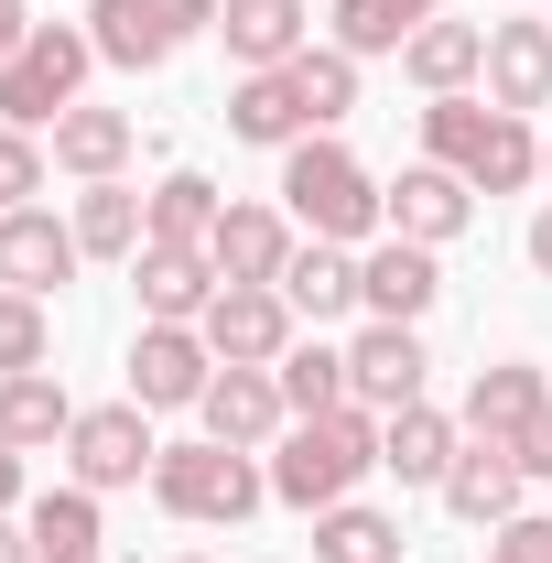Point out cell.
<instances>
[{"label": "cell", "mask_w": 552, "mask_h": 563, "mask_svg": "<svg viewBox=\"0 0 552 563\" xmlns=\"http://www.w3.org/2000/svg\"><path fill=\"white\" fill-rule=\"evenodd\" d=\"M401 76H412L422 98H466L487 76V22H422L412 44H401Z\"/></svg>", "instance_id": "25"}, {"label": "cell", "mask_w": 552, "mask_h": 563, "mask_svg": "<svg viewBox=\"0 0 552 563\" xmlns=\"http://www.w3.org/2000/svg\"><path fill=\"white\" fill-rule=\"evenodd\" d=\"M281 303H292L303 325H336V314H357V250H336V239H303V250L281 261Z\"/></svg>", "instance_id": "26"}, {"label": "cell", "mask_w": 552, "mask_h": 563, "mask_svg": "<svg viewBox=\"0 0 552 563\" xmlns=\"http://www.w3.org/2000/svg\"><path fill=\"white\" fill-rule=\"evenodd\" d=\"M272 379H281V401H292V422L303 412H346V347H325V336H292Z\"/></svg>", "instance_id": "32"}, {"label": "cell", "mask_w": 552, "mask_h": 563, "mask_svg": "<svg viewBox=\"0 0 552 563\" xmlns=\"http://www.w3.org/2000/svg\"><path fill=\"white\" fill-rule=\"evenodd\" d=\"M520 261H531V282H552V196H542V217H531V239H520Z\"/></svg>", "instance_id": "38"}, {"label": "cell", "mask_w": 552, "mask_h": 563, "mask_svg": "<svg viewBox=\"0 0 552 563\" xmlns=\"http://www.w3.org/2000/svg\"><path fill=\"white\" fill-rule=\"evenodd\" d=\"M196 336L217 347V368H281V347L303 336V314L281 303V282H217V303L196 314Z\"/></svg>", "instance_id": "8"}, {"label": "cell", "mask_w": 552, "mask_h": 563, "mask_svg": "<svg viewBox=\"0 0 552 563\" xmlns=\"http://www.w3.org/2000/svg\"><path fill=\"white\" fill-rule=\"evenodd\" d=\"M131 292H141V325H196V314L217 303V261H207V250H163V239H141Z\"/></svg>", "instance_id": "20"}, {"label": "cell", "mask_w": 552, "mask_h": 563, "mask_svg": "<svg viewBox=\"0 0 552 563\" xmlns=\"http://www.w3.org/2000/svg\"><path fill=\"white\" fill-rule=\"evenodd\" d=\"M422 22H444V0H325V44H346L357 66L368 55H401Z\"/></svg>", "instance_id": "27"}, {"label": "cell", "mask_w": 552, "mask_h": 563, "mask_svg": "<svg viewBox=\"0 0 552 563\" xmlns=\"http://www.w3.org/2000/svg\"><path fill=\"white\" fill-rule=\"evenodd\" d=\"M66 228H76V250L87 261H141V239H152V207H141V185H76V207H66Z\"/></svg>", "instance_id": "24"}, {"label": "cell", "mask_w": 552, "mask_h": 563, "mask_svg": "<svg viewBox=\"0 0 552 563\" xmlns=\"http://www.w3.org/2000/svg\"><path fill=\"white\" fill-rule=\"evenodd\" d=\"M368 477H379V412H357V401H346V412H303L272 444V498L303 509V520L336 509V498H357Z\"/></svg>", "instance_id": "3"}, {"label": "cell", "mask_w": 552, "mask_h": 563, "mask_svg": "<svg viewBox=\"0 0 552 563\" xmlns=\"http://www.w3.org/2000/svg\"><path fill=\"white\" fill-rule=\"evenodd\" d=\"M87 76H98L87 22H33V44L0 66V120H11V131H55L76 98H87Z\"/></svg>", "instance_id": "5"}, {"label": "cell", "mask_w": 552, "mask_h": 563, "mask_svg": "<svg viewBox=\"0 0 552 563\" xmlns=\"http://www.w3.org/2000/svg\"><path fill=\"white\" fill-rule=\"evenodd\" d=\"M433 498H444V509H455L466 531H498V520H520V498H531V477H520V455H509V444H487V433H466Z\"/></svg>", "instance_id": "16"}, {"label": "cell", "mask_w": 552, "mask_h": 563, "mask_svg": "<svg viewBox=\"0 0 552 563\" xmlns=\"http://www.w3.org/2000/svg\"><path fill=\"white\" fill-rule=\"evenodd\" d=\"M217 44L239 76H272L314 44V0H217Z\"/></svg>", "instance_id": "17"}, {"label": "cell", "mask_w": 552, "mask_h": 563, "mask_svg": "<svg viewBox=\"0 0 552 563\" xmlns=\"http://www.w3.org/2000/svg\"><path fill=\"white\" fill-rule=\"evenodd\" d=\"M542 412H552V379L531 368V357H487L477 379H466V401H455V422L487 433V444H520Z\"/></svg>", "instance_id": "19"}, {"label": "cell", "mask_w": 552, "mask_h": 563, "mask_svg": "<svg viewBox=\"0 0 552 563\" xmlns=\"http://www.w3.org/2000/svg\"><path fill=\"white\" fill-rule=\"evenodd\" d=\"M33 498V466H22V444H0V509H22Z\"/></svg>", "instance_id": "39"}, {"label": "cell", "mask_w": 552, "mask_h": 563, "mask_svg": "<svg viewBox=\"0 0 552 563\" xmlns=\"http://www.w3.org/2000/svg\"><path fill=\"white\" fill-rule=\"evenodd\" d=\"M141 207H152V239H163V250H207L217 217H228V196H217L207 174H185V163H174V174H163Z\"/></svg>", "instance_id": "30"}, {"label": "cell", "mask_w": 552, "mask_h": 563, "mask_svg": "<svg viewBox=\"0 0 552 563\" xmlns=\"http://www.w3.org/2000/svg\"><path fill=\"white\" fill-rule=\"evenodd\" d=\"M228 141H250V152H292V141H314V109L292 98V76H239L228 87Z\"/></svg>", "instance_id": "23"}, {"label": "cell", "mask_w": 552, "mask_h": 563, "mask_svg": "<svg viewBox=\"0 0 552 563\" xmlns=\"http://www.w3.org/2000/svg\"><path fill=\"white\" fill-rule=\"evenodd\" d=\"M22 368H55V314H44V292H0V379H22Z\"/></svg>", "instance_id": "34"}, {"label": "cell", "mask_w": 552, "mask_h": 563, "mask_svg": "<svg viewBox=\"0 0 552 563\" xmlns=\"http://www.w3.org/2000/svg\"><path fill=\"white\" fill-rule=\"evenodd\" d=\"M542 185H552V141H542Z\"/></svg>", "instance_id": "42"}, {"label": "cell", "mask_w": 552, "mask_h": 563, "mask_svg": "<svg viewBox=\"0 0 552 563\" xmlns=\"http://www.w3.org/2000/svg\"><path fill=\"white\" fill-rule=\"evenodd\" d=\"M174 563H207V553H174Z\"/></svg>", "instance_id": "43"}, {"label": "cell", "mask_w": 552, "mask_h": 563, "mask_svg": "<svg viewBox=\"0 0 552 563\" xmlns=\"http://www.w3.org/2000/svg\"><path fill=\"white\" fill-rule=\"evenodd\" d=\"M292 250H303V228L281 217V196H228V217H217V239H207L217 282H281Z\"/></svg>", "instance_id": "15"}, {"label": "cell", "mask_w": 552, "mask_h": 563, "mask_svg": "<svg viewBox=\"0 0 552 563\" xmlns=\"http://www.w3.org/2000/svg\"><path fill=\"white\" fill-rule=\"evenodd\" d=\"M152 509H163V520H196V531H239L250 509H272V466L239 455V444L185 433V444H163V466H152Z\"/></svg>", "instance_id": "4"}, {"label": "cell", "mask_w": 552, "mask_h": 563, "mask_svg": "<svg viewBox=\"0 0 552 563\" xmlns=\"http://www.w3.org/2000/svg\"><path fill=\"white\" fill-rule=\"evenodd\" d=\"M422 152L444 163V174H466L477 196H520V185H542V131L520 120V109H498V98H422Z\"/></svg>", "instance_id": "2"}, {"label": "cell", "mask_w": 552, "mask_h": 563, "mask_svg": "<svg viewBox=\"0 0 552 563\" xmlns=\"http://www.w3.org/2000/svg\"><path fill=\"white\" fill-rule=\"evenodd\" d=\"M379 207H390V239H412V250H455V239L477 228V185L444 174V163L422 152V163H401V174L379 185Z\"/></svg>", "instance_id": "10"}, {"label": "cell", "mask_w": 552, "mask_h": 563, "mask_svg": "<svg viewBox=\"0 0 552 563\" xmlns=\"http://www.w3.org/2000/svg\"><path fill=\"white\" fill-rule=\"evenodd\" d=\"M281 217L303 228V239H336V250H368V239H390V207H379V174L346 152L336 131H314V141H292L281 152Z\"/></svg>", "instance_id": "1"}, {"label": "cell", "mask_w": 552, "mask_h": 563, "mask_svg": "<svg viewBox=\"0 0 552 563\" xmlns=\"http://www.w3.org/2000/svg\"><path fill=\"white\" fill-rule=\"evenodd\" d=\"M22 44H33V0H0V66H11Z\"/></svg>", "instance_id": "37"}, {"label": "cell", "mask_w": 552, "mask_h": 563, "mask_svg": "<svg viewBox=\"0 0 552 563\" xmlns=\"http://www.w3.org/2000/svg\"><path fill=\"white\" fill-rule=\"evenodd\" d=\"M0 563H44V553H33V520H22V509H0Z\"/></svg>", "instance_id": "40"}, {"label": "cell", "mask_w": 552, "mask_h": 563, "mask_svg": "<svg viewBox=\"0 0 552 563\" xmlns=\"http://www.w3.org/2000/svg\"><path fill=\"white\" fill-rule=\"evenodd\" d=\"M22 520H33V553L55 563V553H109V520H98V488H33L22 498Z\"/></svg>", "instance_id": "29"}, {"label": "cell", "mask_w": 552, "mask_h": 563, "mask_svg": "<svg viewBox=\"0 0 552 563\" xmlns=\"http://www.w3.org/2000/svg\"><path fill=\"white\" fill-rule=\"evenodd\" d=\"M196 433L207 444H239V455H272L281 433H292V401H281L272 368H217L207 401H196Z\"/></svg>", "instance_id": "12"}, {"label": "cell", "mask_w": 552, "mask_h": 563, "mask_svg": "<svg viewBox=\"0 0 552 563\" xmlns=\"http://www.w3.org/2000/svg\"><path fill=\"white\" fill-rule=\"evenodd\" d=\"M207 379H217V347L196 325H141L131 336V401L141 412H196Z\"/></svg>", "instance_id": "13"}, {"label": "cell", "mask_w": 552, "mask_h": 563, "mask_svg": "<svg viewBox=\"0 0 552 563\" xmlns=\"http://www.w3.org/2000/svg\"><path fill=\"white\" fill-rule=\"evenodd\" d=\"M76 433V401L55 368H22V379H0V444H22V455H44V444H66Z\"/></svg>", "instance_id": "28"}, {"label": "cell", "mask_w": 552, "mask_h": 563, "mask_svg": "<svg viewBox=\"0 0 552 563\" xmlns=\"http://www.w3.org/2000/svg\"><path fill=\"white\" fill-rule=\"evenodd\" d=\"M314 563H401V520L368 498H336V509H314Z\"/></svg>", "instance_id": "31"}, {"label": "cell", "mask_w": 552, "mask_h": 563, "mask_svg": "<svg viewBox=\"0 0 552 563\" xmlns=\"http://www.w3.org/2000/svg\"><path fill=\"white\" fill-rule=\"evenodd\" d=\"M152 466H163V433H152V412H141L131 390L76 412V433H66V477L76 488L120 498V488H152Z\"/></svg>", "instance_id": "7"}, {"label": "cell", "mask_w": 552, "mask_h": 563, "mask_svg": "<svg viewBox=\"0 0 552 563\" xmlns=\"http://www.w3.org/2000/svg\"><path fill=\"white\" fill-rule=\"evenodd\" d=\"M433 303H444V250H412V239L357 250V314L368 325H422Z\"/></svg>", "instance_id": "11"}, {"label": "cell", "mask_w": 552, "mask_h": 563, "mask_svg": "<svg viewBox=\"0 0 552 563\" xmlns=\"http://www.w3.org/2000/svg\"><path fill=\"white\" fill-rule=\"evenodd\" d=\"M141 152V120L131 109H98V98H76L66 120H55V174H76V185H109V174H131Z\"/></svg>", "instance_id": "22"}, {"label": "cell", "mask_w": 552, "mask_h": 563, "mask_svg": "<svg viewBox=\"0 0 552 563\" xmlns=\"http://www.w3.org/2000/svg\"><path fill=\"white\" fill-rule=\"evenodd\" d=\"M281 76H292V98L314 109V131H336L346 109H357V55H346V44H303Z\"/></svg>", "instance_id": "33"}, {"label": "cell", "mask_w": 552, "mask_h": 563, "mask_svg": "<svg viewBox=\"0 0 552 563\" xmlns=\"http://www.w3.org/2000/svg\"><path fill=\"white\" fill-rule=\"evenodd\" d=\"M455 444H466V422L444 412V401H412V412L379 422V477H401V488H444Z\"/></svg>", "instance_id": "21"}, {"label": "cell", "mask_w": 552, "mask_h": 563, "mask_svg": "<svg viewBox=\"0 0 552 563\" xmlns=\"http://www.w3.org/2000/svg\"><path fill=\"white\" fill-rule=\"evenodd\" d=\"M76 272H87V250L55 207H0V292H66Z\"/></svg>", "instance_id": "14"}, {"label": "cell", "mask_w": 552, "mask_h": 563, "mask_svg": "<svg viewBox=\"0 0 552 563\" xmlns=\"http://www.w3.org/2000/svg\"><path fill=\"white\" fill-rule=\"evenodd\" d=\"M55 563H109V553H55Z\"/></svg>", "instance_id": "41"}, {"label": "cell", "mask_w": 552, "mask_h": 563, "mask_svg": "<svg viewBox=\"0 0 552 563\" xmlns=\"http://www.w3.org/2000/svg\"><path fill=\"white\" fill-rule=\"evenodd\" d=\"M422 379H433L422 325H357V336H346V401H357V412H379V422L412 412V401H433Z\"/></svg>", "instance_id": "9"}, {"label": "cell", "mask_w": 552, "mask_h": 563, "mask_svg": "<svg viewBox=\"0 0 552 563\" xmlns=\"http://www.w3.org/2000/svg\"><path fill=\"white\" fill-rule=\"evenodd\" d=\"M196 33H217V0H87V44L120 76H163Z\"/></svg>", "instance_id": "6"}, {"label": "cell", "mask_w": 552, "mask_h": 563, "mask_svg": "<svg viewBox=\"0 0 552 563\" xmlns=\"http://www.w3.org/2000/svg\"><path fill=\"white\" fill-rule=\"evenodd\" d=\"M498 109H552V22L542 11H509V22H487V76H477Z\"/></svg>", "instance_id": "18"}, {"label": "cell", "mask_w": 552, "mask_h": 563, "mask_svg": "<svg viewBox=\"0 0 552 563\" xmlns=\"http://www.w3.org/2000/svg\"><path fill=\"white\" fill-rule=\"evenodd\" d=\"M477 563H552V509H520V520H498Z\"/></svg>", "instance_id": "36"}, {"label": "cell", "mask_w": 552, "mask_h": 563, "mask_svg": "<svg viewBox=\"0 0 552 563\" xmlns=\"http://www.w3.org/2000/svg\"><path fill=\"white\" fill-rule=\"evenodd\" d=\"M33 196H44V131L0 120V207H33Z\"/></svg>", "instance_id": "35"}]
</instances>
